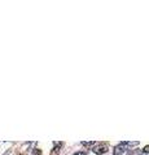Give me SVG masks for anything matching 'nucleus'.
<instances>
[{
	"label": "nucleus",
	"instance_id": "1",
	"mask_svg": "<svg viewBox=\"0 0 149 155\" xmlns=\"http://www.w3.org/2000/svg\"><path fill=\"white\" fill-rule=\"evenodd\" d=\"M108 146L105 144H100V145H95L93 146V149H92V151L95 154H97V155H102V154H105L108 151Z\"/></svg>",
	"mask_w": 149,
	"mask_h": 155
},
{
	"label": "nucleus",
	"instance_id": "4",
	"mask_svg": "<svg viewBox=\"0 0 149 155\" xmlns=\"http://www.w3.org/2000/svg\"><path fill=\"white\" fill-rule=\"evenodd\" d=\"M32 155H42V151H40L39 149H35L34 151H32Z\"/></svg>",
	"mask_w": 149,
	"mask_h": 155
},
{
	"label": "nucleus",
	"instance_id": "2",
	"mask_svg": "<svg viewBox=\"0 0 149 155\" xmlns=\"http://www.w3.org/2000/svg\"><path fill=\"white\" fill-rule=\"evenodd\" d=\"M127 142H122L121 145H118L117 148H115V151H114V155H119V153L123 151V146H126Z\"/></svg>",
	"mask_w": 149,
	"mask_h": 155
},
{
	"label": "nucleus",
	"instance_id": "6",
	"mask_svg": "<svg viewBox=\"0 0 149 155\" xmlns=\"http://www.w3.org/2000/svg\"><path fill=\"white\" fill-rule=\"evenodd\" d=\"M73 155H86V153H83V151H78V153H75V154H73Z\"/></svg>",
	"mask_w": 149,
	"mask_h": 155
},
{
	"label": "nucleus",
	"instance_id": "3",
	"mask_svg": "<svg viewBox=\"0 0 149 155\" xmlns=\"http://www.w3.org/2000/svg\"><path fill=\"white\" fill-rule=\"evenodd\" d=\"M82 145H83V146H87V148H91V146H95V142H93V141H88V142L83 141V142H82Z\"/></svg>",
	"mask_w": 149,
	"mask_h": 155
},
{
	"label": "nucleus",
	"instance_id": "5",
	"mask_svg": "<svg viewBox=\"0 0 149 155\" xmlns=\"http://www.w3.org/2000/svg\"><path fill=\"white\" fill-rule=\"evenodd\" d=\"M143 151L145 153V154H148V153H149V146H145V148H144V150H143Z\"/></svg>",
	"mask_w": 149,
	"mask_h": 155
}]
</instances>
